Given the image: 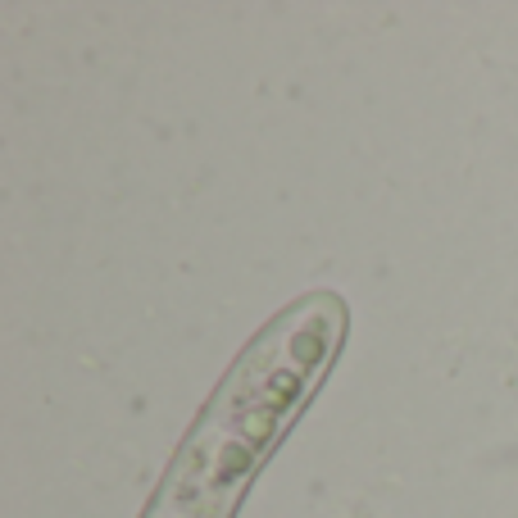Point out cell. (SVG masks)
I'll return each instance as SVG.
<instances>
[{
    "instance_id": "obj_1",
    "label": "cell",
    "mask_w": 518,
    "mask_h": 518,
    "mask_svg": "<svg viewBox=\"0 0 518 518\" xmlns=\"http://www.w3.org/2000/svg\"><path fill=\"white\" fill-rule=\"evenodd\" d=\"M341 337L346 305L332 291H314L277 314L178 446L146 518H232L259 459L332 369Z\"/></svg>"
}]
</instances>
